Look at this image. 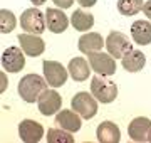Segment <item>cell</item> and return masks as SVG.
<instances>
[{"label": "cell", "mask_w": 151, "mask_h": 143, "mask_svg": "<svg viewBox=\"0 0 151 143\" xmlns=\"http://www.w3.org/2000/svg\"><path fill=\"white\" fill-rule=\"evenodd\" d=\"M47 84L45 77L39 74H27L19 81V94L25 103H34L47 89Z\"/></svg>", "instance_id": "obj_1"}, {"label": "cell", "mask_w": 151, "mask_h": 143, "mask_svg": "<svg viewBox=\"0 0 151 143\" xmlns=\"http://www.w3.org/2000/svg\"><path fill=\"white\" fill-rule=\"evenodd\" d=\"M70 108L77 113V115H81L84 120H91L94 118L97 113V99L92 96V93H86V91H79V93L76 94L72 101H70Z\"/></svg>", "instance_id": "obj_2"}, {"label": "cell", "mask_w": 151, "mask_h": 143, "mask_svg": "<svg viewBox=\"0 0 151 143\" xmlns=\"http://www.w3.org/2000/svg\"><path fill=\"white\" fill-rule=\"evenodd\" d=\"M20 25L25 32L40 35L47 27V20H45V15L39 9H27L20 15Z\"/></svg>", "instance_id": "obj_3"}, {"label": "cell", "mask_w": 151, "mask_h": 143, "mask_svg": "<svg viewBox=\"0 0 151 143\" xmlns=\"http://www.w3.org/2000/svg\"><path fill=\"white\" fill-rule=\"evenodd\" d=\"M91 93L99 103L108 105V103H113L118 96V86L111 81H108V79L97 77L96 74V77H92L91 81Z\"/></svg>", "instance_id": "obj_4"}, {"label": "cell", "mask_w": 151, "mask_h": 143, "mask_svg": "<svg viewBox=\"0 0 151 143\" xmlns=\"http://www.w3.org/2000/svg\"><path fill=\"white\" fill-rule=\"evenodd\" d=\"M89 56V66L99 76H113L116 72V61L111 54L106 52H91Z\"/></svg>", "instance_id": "obj_5"}, {"label": "cell", "mask_w": 151, "mask_h": 143, "mask_svg": "<svg viewBox=\"0 0 151 143\" xmlns=\"http://www.w3.org/2000/svg\"><path fill=\"white\" fill-rule=\"evenodd\" d=\"M42 69H44V77L49 83V86L60 88V86L65 84V81H67V71H65V67L60 62H57V61H44Z\"/></svg>", "instance_id": "obj_6"}, {"label": "cell", "mask_w": 151, "mask_h": 143, "mask_svg": "<svg viewBox=\"0 0 151 143\" xmlns=\"http://www.w3.org/2000/svg\"><path fill=\"white\" fill-rule=\"evenodd\" d=\"M106 47H108L109 54L113 56L114 59H123L128 52L133 51V44L128 40V37H126L124 34L118 32V30H113V32L108 35Z\"/></svg>", "instance_id": "obj_7"}, {"label": "cell", "mask_w": 151, "mask_h": 143, "mask_svg": "<svg viewBox=\"0 0 151 143\" xmlns=\"http://www.w3.org/2000/svg\"><path fill=\"white\" fill-rule=\"evenodd\" d=\"M39 103V111L44 116H52L54 113H57V110H60L62 106V98L60 94L54 89H45L37 99Z\"/></svg>", "instance_id": "obj_8"}, {"label": "cell", "mask_w": 151, "mask_h": 143, "mask_svg": "<svg viewBox=\"0 0 151 143\" xmlns=\"http://www.w3.org/2000/svg\"><path fill=\"white\" fill-rule=\"evenodd\" d=\"M25 66V56L22 54V51L15 46L7 47L2 54V67L7 72H19Z\"/></svg>", "instance_id": "obj_9"}, {"label": "cell", "mask_w": 151, "mask_h": 143, "mask_svg": "<svg viewBox=\"0 0 151 143\" xmlns=\"http://www.w3.org/2000/svg\"><path fill=\"white\" fill-rule=\"evenodd\" d=\"M19 135L22 142L25 143H37L44 136V126L34 120H24L19 125Z\"/></svg>", "instance_id": "obj_10"}, {"label": "cell", "mask_w": 151, "mask_h": 143, "mask_svg": "<svg viewBox=\"0 0 151 143\" xmlns=\"http://www.w3.org/2000/svg\"><path fill=\"white\" fill-rule=\"evenodd\" d=\"M19 42H20L22 51L27 56H30V57H37V56H40L45 51L44 40L39 35H35V34H29V32L20 34L19 35Z\"/></svg>", "instance_id": "obj_11"}, {"label": "cell", "mask_w": 151, "mask_h": 143, "mask_svg": "<svg viewBox=\"0 0 151 143\" xmlns=\"http://www.w3.org/2000/svg\"><path fill=\"white\" fill-rule=\"evenodd\" d=\"M151 131V120L150 118H145V116H139V118H134V120L129 123V128H128V133L133 142L143 143L148 142V135Z\"/></svg>", "instance_id": "obj_12"}, {"label": "cell", "mask_w": 151, "mask_h": 143, "mask_svg": "<svg viewBox=\"0 0 151 143\" xmlns=\"http://www.w3.org/2000/svg\"><path fill=\"white\" fill-rule=\"evenodd\" d=\"M45 20H47V29L54 34H62L69 27V19L62 10L57 9H47L45 10Z\"/></svg>", "instance_id": "obj_13"}, {"label": "cell", "mask_w": 151, "mask_h": 143, "mask_svg": "<svg viewBox=\"0 0 151 143\" xmlns=\"http://www.w3.org/2000/svg\"><path fill=\"white\" fill-rule=\"evenodd\" d=\"M96 136H97V142H101V143H119L121 131H119L116 123H113V121H103L97 126Z\"/></svg>", "instance_id": "obj_14"}, {"label": "cell", "mask_w": 151, "mask_h": 143, "mask_svg": "<svg viewBox=\"0 0 151 143\" xmlns=\"http://www.w3.org/2000/svg\"><path fill=\"white\" fill-rule=\"evenodd\" d=\"M55 123H57L60 128H64V130H67V131H70V133L79 131L81 126H82L81 118L77 116L76 111H70V110L59 111L57 116H55Z\"/></svg>", "instance_id": "obj_15"}, {"label": "cell", "mask_w": 151, "mask_h": 143, "mask_svg": "<svg viewBox=\"0 0 151 143\" xmlns=\"http://www.w3.org/2000/svg\"><path fill=\"white\" fill-rule=\"evenodd\" d=\"M79 51L82 54H91V52H97L104 47V39L101 34L97 32H89L84 34L81 39H79V44H77Z\"/></svg>", "instance_id": "obj_16"}, {"label": "cell", "mask_w": 151, "mask_h": 143, "mask_svg": "<svg viewBox=\"0 0 151 143\" xmlns=\"http://www.w3.org/2000/svg\"><path fill=\"white\" fill-rule=\"evenodd\" d=\"M131 37L136 44L148 46L151 42V22L148 20H136L131 25Z\"/></svg>", "instance_id": "obj_17"}, {"label": "cell", "mask_w": 151, "mask_h": 143, "mask_svg": "<svg viewBox=\"0 0 151 143\" xmlns=\"http://www.w3.org/2000/svg\"><path fill=\"white\" fill-rule=\"evenodd\" d=\"M67 69H69L70 77L74 81H84L91 74V66H89L87 61H84V57H72L69 61V67Z\"/></svg>", "instance_id": "obj_18"}, {"label": "cell", "mask_w": 151, "mask_h": 143, "mask_svg": "<svg viewBox=\"0 0 151 143\" xmlns=\"http://www.w3.org/2000/svg\"><path fill=\"white\" fill-rule=\"evenodd\" d=\"M146 64V57L141 51H131L123 57V67L128 72H139Z\"/></svg>", "instance_id": "obj_19"}, {"label": "cell", "mask_w": 151, "mask_h": 143, "mask_svg": "<svg viewBox=\"0 0 151 143\" xmlns=\"http://www.w3.org/2000/svg\"><path fill=\"white\" fill-rule=\"evenodd\" d=\"M70 24H72V27L76 30L86 32V30L92 29V25H94V17H92V14H87L82 9H77V10H74V14L70 17Z\"/></svg>", "instance_id": "obj_20"}, {"label": "cell", "mask_w": 151, "mask_h": 143, "mask_svg": "<svg viewBox=\"0 0 151 143\" xmlns=\"http://www.w3.org/2000/svg\"><path fill=\"white\" fill-rule=\"evenodd\" d=\"M143 5H145L143 0H119L118 10L121 15L131 17V15H136L139 10H143Z\"/></svg>", "instance_id": "obj_21"}, {"label": "cell", "mask_w": 151, "mask_h": 143, "mask_svg": "<svg viewBox=\"0 0 151 143\" xmlns=\"http://www.w3.org/2000/svg\"><path fill=\"white\" fill-rule=\"evenodd\" d=\"M47 143H74V136H70V131L64 128H50L47 131Z\"/></svg>", "instance_id": "obj_22"}, {"label": "cell", "mask_w": 151, "mask_h": 143, "mask_svg": "<svg viewBox=\"0 0 151 143\" xmlns=\"http://www.w3.org/2000/svg\"><path fill=\"white\" fill-rule=\"evenodd\" d=\"M15 24L17 19L10 10H4V9L0 10V30H2V34L12 32L15 29Z\"/></svg>", "instance_id": "obj_23"}, {"label": "cell", "mask_w": 151, "mask_h": 143, "mask_svg": "<svg viewBox=\"0 0 151 143\" xmlns=\"http://www.w3.org/2000/svg\"><path fill=\"white\" fill-rule=\"evenodd\" d=\"M57 7H60V9H69L72 4H74V0H52Z\"/></svg>", "instance_id": "obj_24"}, {"label": "cell", "mask_w": 151, "mask_h": 143, "mask_svg": "<svg viewBox=\"0 0 151 143\" xmlns=\"http://www.w3.org/2000/svg\"><path fill=\"white\" fill-rule=\"evenodd\" d=\"M143 14H145V15L151 20V0L145 2V5H143Z\"/></svg>", "instance_id": "obj_25"}, {"label": "cell", "mask_w": 151, "mask_h": 143, "mask_svg": "<svg viewBox=\"0 0 151 143\" xmlns=\"http://www.w3.org/2000/svg\"><path fill=\"white\" fill-rule=\"evenodd\" d=\"M77 4H81L82 7H86V9H89V7H94L96 5L97 0H76Z\"/></svg>", "instance_id": "obj_26"}, {"label": "cell", "mask_w": 151, "mask_h": 143, "mask_svg": "<svg viewBox=\"0 0 151 143\" xmlns=\"http://www.w3.org/2000/svg\"><path fill=\"white\" fill-rule=\"evenodd\" d=\"M30 2H32V4H34L35 7H39V5H44V4H45L47 0H30Z\"/></svg>", "instance_id": "obj_27"}, {"label": "cell", "mask_w": 151, "mask_h": 143, "mask_svg": "<svg viewBox=\"0 0 151 143\" xmlns=\"http://www.w3.org/2000/svg\"><path fill=\"white\" fill-rule=\"evenodd\" d=\"M5 88H7V77L2 74V91H4Z\"/></svg>", "instance_id": "obj_28"}, {"label": "cell", "mask_w": 151, "mask_h": 143, "mask_svg": "<svg viewBox=\"0 0 151 143\" xmlns=\"http://www.w3.org/2000/svg\"><path fill=\"white\" fill-rule=\"evenodd\" d=\"M148 142L151 143V131H150V135H148Z\"/></svg>", "instance_id": "obj_29"}]
</instances>
